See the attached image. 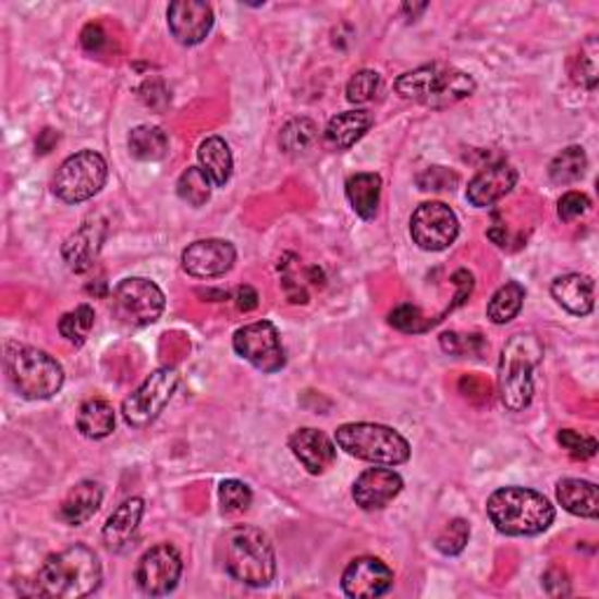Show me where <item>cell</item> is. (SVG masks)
I'll use <instances>...</instances> for the list:
<instances>
[{
	"label": "cell",
	"instance_id": "ba28073f",
	"mask_svg": "<svg viewBox=\"0 0 599 599\" xmlns=\"http://www.w3.org/2000/svg\"><path fill=\"white\" fill-rule=\"evenodd\" d=\"M108 181V164L97 150H81L61 162L54 173L52 193L66 204H83L99 195Z\"/></svg>",
	"mask_w": 599,
	"mask_h": 599
},
{
	"label": "cell",
	"instance_id": "3957f363",
	"mask_svg": "<svg viewBox=\"0 0 599 599\" xmlns=\"http://www.w3.org/2000/svg\"><path fill=\"white\" fill-rule=\"evenodd\" d=\"M487 515L506 536H539L555 523V506L541 492L513 485L490 494Z\"/></svg>",
	"mask_w": 599,
	"mask_h": 599
},
{
	"label": "cell",
	"instance_id": "ac0fdd59",
	"mask_svg": "<svg viewBox=\"0 0 599 599\" xmlns=\"http://www.w3.org/2000/svg\"><path fill=\"white\" fill-rule=\"evenodd\" d=\"M106 242V223L101 218H89L83 228L73 232L61 246V258L69 265V270L75 274H83L91 270L97 262L101 246Z\"/></svg>",
	"mask_w": 599,
	"mask_h": 599
},
{
	"label": "cell",
	"instance_id": "f546056e",
	"mask_svg": "<svg viewBox=\"0 0 599 599\" xmlns=\"http://www.w3.org/2000/svg\"><path fill=\"white\" fill-rule=\"evenodd\" d=\"M130 152L140 162H160L169 152V136L160 127L140 124L130 134Z\"/></svg>",
	"mask_w": 599,
	"mask_h": 599
},
{
	"label": "cell",
	"instance_id": "2e32d148",
	"mask_svg": "<svg viewBox=\"0 0 599 599\" xmlns=\"http://www.w3.org/2000/svg\"><path fill=\"white\" fill-rule=\"evenodd\" d=\"M213 8L201 0H176L167 10V22L176 42L193 47L207 40L213 28Z\"/></svg>",
	"mask_w": 599,
	"mask_h": 599
},
{
	"label": "cell",
	"instance_id": "60d3db41",
	"mask_svg": "<svg viewBox=\"0 0 599 599\" xmlns=\"http://www.w3.org/2000/svg\"><path fill=\"white\" fill-rule=\"evenodd\" d=\"M389 323L393 328L403 330V333H424V330H427L429 326H433V323H429L427 319H424V314L413 305H401V307L393 309L391 317H389Z\"/></svg>",
	"mask_w": 599,
	"mask_h": 599
},
{
	"label": "cell",
	"instance_id": "74e56055",
	"mask_svg": "<svg viewBox=\"0 0 599 599\" xmlns=\"http://www.w3.org/2000/svg\"><path fill=\"white\" fill-rule=\"evenodd\" d=\"M382 77L377 71H358L352 75V81L346 83V99L352 103H368L377 91H380Z\"/></svg>",
	"mask_w": 599,
	"mask_h": 599
},
{
	"label": "cell",
	"instance_id": "9c48e42d",
	"mask_svg": "<svg viewBox=\"0 0 599 599\" xmlns=\"http://www.w3.org/2000/svg\"><path fill=\"white\" fill-rule=\"evenodd\" d=\"M181 384V375L176 368H157L150 372L144 384L130 393L122 403V417L132 429H146L164 413V407L173 399Z\"/></svg>",
	"mask_w": 599,
	"mask_h": 599
},
{
	"label": "cell",
	"instance_id": "e575fe53",
	"mask_svg": "<svg viewBox=\"0 0 599 599\" xmlns=\"http://www.w3.org/2000/svg\"><path fill=\"white\" fill-rule=\"evenodd\" d=\"M597 54H599V47H597V40L595 38H588L586 42L580 45V52L574 61V69H572V77L586 89H595L597 87Z\"/></svg>",
	"mask_w": 599,
	"mask_h": 599
},
{
	"label": "cell",
	"instance_id": "277c9868",
	"mask_svg": "<svg viewBox=\"0 0 599 599\" xmlns=\"http://www.w3.org/2000/svg\"><path fill=\"white\" fill-rule=\"evenodd\" d=\"M543 360V344L534 333H515L499 358V393L511 413H523L534 399V375Z\"/></svg>",
	"mask_w": 599,
	"mask_h": 599
},
{
	"label": "cell",
	"instance_id": "603a6c76",
	"mask_svg": "<svg viewBox=\"0 0 599 599\" xmlns=\"http://www.w3.org/2000/svg\"><path fill=\"white\" fill-rule=\"evenodd\" d=\"M550 295L574 317H588L595 309V281L586 274H564L550 283Z\"/></svg>",
	"mask_w": 599,
	"mask_h": 599
},
{
	"label": "cell",
	"instance_id": "f1b7e54d",
	"mask_svg": "<svg viewBox=\"0 0 599 599\" xmlns=\"http://www.w3.org/2000/svg\"><path fill=\"white\" fill-rule=\"evenodd\" d=\"M525 297H527V291L523 283L517 281L503 283V286L490 297V303H487V319H490L494 326L511 323L519 314V309H523Z\"/></svg>",
	"mask_w": 599,
	"mask_h": 599
},
{
	"label": "cell",
	"instance_id": "8992f818",
	"mask_svg": "<svg viewBox=\"0 0 599 599\" xmlns=\"http://www.w3.org/2000/svg\"><path fill=\"white\" fill-rule=\"evenodd\" d=\"M8 380L26 401H47L64 387V368L42 350L28 344H10L5 352Z\"/></svg>",
	"mask_w": 599,
	"mask_h": 599
},
{
	"label": "cell",
	"instance_id": "d6986e66",
	"mask_svg": "<svg viewBox=\"0 0 599 599\" xmlns=\"http://www.w3.org/2000/svg\"><path fill=\"white\" fill-rule=\"evenodd\" d=\"M515 183L517 171L509 162H497L473 176V181L466 187V199L476 209L494 207L497 201H501L513 191Z\"/></svg>",
	"mask_w": 599,
	"mask_h": 599
},
{
	"label": "cell",
	"instance_id": "4dcf8cb0",
	"mask_svg": "<svg viewBox=\"0 0 599 599\" xmlns=\"http://www.w3.org/2000/svg\"><path fill=\"white\" fill-rule=\"evenodd\" d=\"M319 130L309 118H295L279 134V146L286 155L300 157L307 155L314 146H317Z\"/></svg>",
	"mask_w": 599,
	"mask_h": 599
},
{
	"label": "cell",
	"instance_id": "836d02e7",
	"mask_svg": "<svg viewBox=\"0 0 599 599\" xmlns=\"http://www.w3.org/2000/svg\"><path fill=\"white\" fill-rule=\"evenodd\" d=\"M211 181L207 173H204L199 167H191V169H185L181 173V179H179V185H176V191H179V197L185 201V204H191V207L199 209L204 207V204L209 201L211 197Z\"/></svg>",
	"mask_w": 599,
	"mask_h": 599
},
{
	"label": "cell",
	"instance_id": "83f0119b",
	"mask_svg": "<svg viewBox=\"0 0 599 599\" xmlns=\"http://www.w3.org/2000/svg\"><path fill=\"white\" fill-rule=\"evenodd\" d=\"M77 431L89 440L108 438L115 431V409L103 399H89L77 409Z\"/></svg>",
	"mask_w": 599,
	"mask_h": 599
},
{
	"label": "cell",
	"instance_id": "9a60e30c",
	"mask_svg": "<svg viewBox=\"0 0 599 599\" xmlns=\"http://www.w3.org/2000/svg\"><path fill=\"white\" fill-rule=\"evenodd\" d=\"M393 588V572L380 558H356L342 574V590L354 599H375Z\"/></svg>",
	"mask_w": 599,
	"mask_h": 599
},
{
	"label": "cell",
	"instance_id": "d6a6232c",
	"mask_svg": "<svg viewBox=\"0 0 599 599\" xmlns=\"http://www.w3.org/2000/svg\"><path fill=\"white\" fill-rule=\"evenodd\" d=\"M94 319H97V314L89 305H77L59 319V335L73 346H83L91 333Z\"/></svg>",
	"mask_w": 599,
	"mask_h": 599
},
{
	"label": "cell",
	"instance_id": "f6af8a7d",
	"mask_svg": "<svg viewBox=\"0 0 599 599\" xmlns=\"http://www.w3.org/2000/svg\"><path fill=\"white\" fill-rule=\"evenodd\" d=\"M234 300H236V307H240V311H250V309L258 307V293L250 286L236 289Z\"/></svg>",
	"mask_w": 599,
	"mask_h": 599
},
{
	"label": "cell",
	"instance_id": "6da1fadb",
	"mask_svg": "<svg viewBox=\"0 0 599 599\" xmlns=\"http://www.w3.org/2000/svg\"><path fill=\"white\" fill-rule=\"evenodd\" d=\"M223 570L250 588H267L277 576L274 546L262 529L236 525L228 529L218 546Z\"/></svg>",
	"mask_w": 599,
	"mask_h": 599
},
{
	"label": "cell",
	"instance_id": "5bb4252c",
	"mask_svg": "<svg viewBox=\"0 0 599 599\" xmlns=\"http://www.w3.org/2000/svg\"><path fill=\"white\" fill-rule=\"evenodd\" d=\"M181 262L195 279H218L234 267L236 248L225 240H199L183 250Z\"/></svg>",
	"mask_w": 599,
	"mask_h": 599
},
{
	"label": "cell",
	"instance_id": "8d00e7d4",
	"mask_svg": "<svg viewBox=\"0 0 599 599\" xmlns=\"http://www.w3.org/2000/svg\"><path fill=\"white\" fill-rule=\"evenodd\" d=\"M220 506H223V513L228 515H236L248 511L250 501H254V492H250V487L242 480H223L220 482Z\"/></svg>",
	"mask_w": 599,
	"mask_h": 599
},
{
	"label": "cell",
	"instance_id": "ffe728a7",
	"mask_svg": "<svg viewBox=\"0 0 599 599\" xmlns=\"http://www.w3.org/2000/svg\"><path fill=\"white\" fill-rule=\"evenodd\" d=\"M289 448L295 460L307 468L311 476H321L338 460V448L323 431L297 429L289 438Z\"/></svg>",
	"mask_w": 599,
	"mask_h": 599
},
{
	"label": "cell",
	"instance_id": "ab89813d",
	"mask_svg": "<svg viewBox=\"0 0 599 599\" xmlns=\"http://www.w3.org/2000/svg\"><path fill=\"white\" fill-rule=\"evenodd\" d=\"M558 443L570 452L572 460H578V462H586V460H592V456L597 454V440L590 438V436H580L572 429H564L558 433Z\"/></svg>",
	"mask_w": 599,
	"mask_h": 599
},
{
	"label": "cell",
	"instance_id": "e0dca14e",
	"mask_svg": "<svg viewBox=\"0 0 599 599\" xmlns=\"http://www.w3.org/2000/svg\"><path fill=\"white\" fill-rule=\"evenodd\" d=\"M403 492V478L391 468H368L352 487V497L360 511H382Z\"/></svg>",
	"mask_w": 599,
	"mask_h": 599
},
{
	"label": "cell",
	"instance_id": "8fae6325",
	"mask_svg": "<svg viewBox=\"0 0 599 599\" xmlns=\"http://www.w3.org/2000/svg\"><path fill=\"white\" fill-rule=\"evenodd\" d=\"M232 346L236 354L265 375H274L286 366V352H283L279 330L272 321L242 326L232 338Z\"/></svg>",
	"mask_w": 599,
	"mask_h": 599
},
{
	"label": "cell",
	"instance_id": "484cf974",
	"mask_svg": "<svg viewBox=\"0 0 599 599\" xmlns=\"http://www.w3.org/2000/svg\"><path fill=\"white\" fill-rule=\"evenodd\" d=\"M560 506L576 517L597 519L599 517V497L597 485L580 478H564L558 482Z\"/></svg>",
	"mask_w": 599,
	"mask_h": 599
},
{
	"label": "cell",
	"instance_id": "5b68a950",
	"mask_svg": "<svg viewBox=\"0 0 599 599\" xmlns=\"http://www.w3.org/2000/svg\"><path fill=\"white\" fill-rule=\"evenodd\" d=\"M396 94L405 101L429 108H450L476 91V81L448 64H427L403 73L396 81Z\"/></svg>",
	"mask_w": 599,
	"mask_h": 599
},
{
	"label": "cell",
	"instance_id": "1f68e13d",
	"mask_svg": "<svg viewBox=\"0 0 599 599\" xmlns=\"http://www.w3.org/2000/svg\"><path fill=\"white\" fill-rule=\"evenodd\" d=\"M586 169H588L586 150H583L580 146H570V148H564L553 162H550L548 173H550V181L553 183L572 185L586 176Z\"/></svg>",
	"mask_w": 599,
	"mask_h": 599
},
{
	"label": "cell",
	"instance_id": "30bf717a",
	"mask_svg": "<svg viewBox=\"0 0 599 599\" xmlns=\"http://www.w3.org/2000/svg\"><path fill=\"white\" fill-rule=\"evenodd\" d=\"M113 305L118 317L130 326L144 328L155 323L164 311V293L155 281L144 277L122 279L113 291Z\"/></svg>",
	"mask_w": 599,
	"mask_h": 599
},
{
	"label": "cell",
	"instance_id": "b9f144b4",
	"mask_svg": "<svg viewBox=\"0 0 599 599\" xmlns=\"http://www.w3.org/2000/svg\"><path fill=\"white\" fill-rule=\"evenodd\" d=\"M590 197L588 195H583V193H566L562 195L560 204H558V216L564 220V223H572V220L580 218L583 213H588L590 211Z\"/></svg>",
	"mask_w": 599,
	"mask_h": 599
},
{
	"label": "cell",
	"instance_id": "7a4b0ae2",
	"mask_svg": "<svg viewBox=\"0 0 599 599\" xmlns=\"http://www.w3.org/2000/svg\"><path fill=\"white\" fill-rule=\"evenodd\" d=\"M103 570L87 546H71L47 558L36 576V592L57 599H81L99 590Z\"/></svg>",
	"mask_w": 599,
	"mask_h": 599
},
{
	"label": "cell",
	"instance_id": "44dd1931",
	"mask_svg": "<svg viewBox=\"0 0 599 599\" xmlns=\"http://www.w3.org/2000/svg\"><path fill=\"white\" fill-rule=\"evenodd\" d=\"M372 127V115L368 110H344V113L330 118L323 132V144L328 150L344 152L356 146Z\"/></svg>",
	"mask_w": 599,
	"mask_h": 599
},
{
	"label": "cell",
	"instance_id": "ee69618b",
	"mask_svg": "<svg viewBox=\"0 0 599 599\" xmlns=\"http://www.w3.org/2000/svg\"><path fill=\"white\" fill-rule=\"evenodd\" d=\"M452 283H454V286H456V289H460V291H456V295H454V300H456V305H462V303H466V300H468V295L473 293V274H470V272H466V270L454 272V277H452Z\"/></svg>",
	"mask_w": 599,
	"mask_h": 599
},
{
	"label": "cell",
	"instance_id": "4fadbf2b",
	"mask_svg": "<svg viewBox=\"0 0 599 599\" xmlns=\"http://www.w3.org/2000/svg\"><path fill=\"white\" fill-rule=\"evenodd\" d=\"M183 574L181 553L171 543H157L138 560L136 586L144 595L164 597L176 590Z\"/></svg>",
	"mask_w": 599,
	"mask_h": 599
},
{
	"label": "cell",
	"instance_id": "7bdbcfd3",
	"mask_svg": "<svg viewBox=\"0 0 599 599\" xmlns=\"http://www.w3.org/2000/svg\"><path fill=\"white\" fill-rule=\"evenodd\" d=\"M81 42L87 52H99L106 42L103 28L99 24H87L81 34Z\"/></svg>",
	"mask_w": 599,
	"mask_h": 599
},
{
	"label": "cell",
	"instance_id": "7402d4cb",
	"mask_svg": "<svg viewBox=\"0 0 599 599\" xmlns=\"http://www.w3.org/2000/svg\"><path fill=\"white\" fill-rule=\"evenodd\" d=\"M144 511H146L144 499L132 497L127 501H122L113 511V515L106 519L103 543L113 550V553H120V550H124L132 543L140 519H144Z\"/></svg>",
	"mask_w": 599,
	"mask_h": 599
},
{
	"label": "cell",
	"instance_id": "7c38bea8",
	"mask_svg": "<svg viewBox=\"0 0 599 599\" xmlns=\"http://www.w3.org/2000/svg\"><path fill=\"white\" fill-rule=\"evenodd\" d=\"M409 236L421 250L450 248L460 236V218L443 201H424L409 218Z\"/></svg>",
	"mask_w": 599,
	"mask_h": 599
},
{
	"label": "cell",
	"instance_id": "bcb514c9",
	"mask_svg": "<svg viewBox=\"0 0 599 599\" xmlns=\"http://www.w3.org/2000/svg\"><path fill=\"white\" fill-rule=\"evenodd\" d=\"M427 3H419V5H409V3H405L403 5V12L405 14H409V20H417V14H421V12H427Z\"/></svg>",
	"mask_w": 599,
	"mask_h": 599
},
{
	"label": "cell",
	"instance_id": "d4e9b609",
	"mask_svg": "<svg viewBox=\"0 0 599 599\" xmlns=\"http://www.w3.org/2000/svg\"><path fill=\"white\" fill-rule=\"evenodd\" d=\"M344 193L358 218L372 220L377 216V209H380L382 176L380 173H370V171L354 173V176L346 179Z\"/></svg>",
	"mask_w": 599,
	"mask_h": 599
},
{
	"label": "cell",
	"instance_id": "f35d334b",
	"mask_svg": "<svg viewBox=\"0 0 599 599\" xmlns=\"http://www.w3.org/2000/svg\"><path fill=\"white\" fill-rule=\"evenodd\" d=\"M456 183H460V176L445 167H429L417 176V185L427 193H445V191L452 193Z\"/></svg>",
	"mask_w": 599,
	"mask_h": 599
},
{
	"label": "cell",
	"instance_id": "52a82bcc",
	"mask_svg": "<svg viewBox=\"0 0 599 599\" xmlns=\"http://www.w3.org/2000/svg\"><path fill=\"white\" fill-rule=\"evenodd\" d=\"M335 443L356 460L375 466H401L409 460V443L396 429L372 421L342 424L335 431Z\"/></svg>",
	"mask_w": 599,
	"mask_h": 599
},
{
	"label": "cell",
	"instance_id": "cb8c5ba5",
	"mask_svg": "<svg viewBox=\"0 0 599 599\" xmlns=\"http://www.w3.org/2000/svg\"><path fill=\"white\" fill-rule=\"evenodd\" d=\"M103 501V487L94 480H83L75 487H71V492L66 499L61 501L59 506V519L71 527H81L97 515Z\"/></svg>",
	"mask_w": 599,
	"mask_h": 599
},
{
	"label": "cell",
	"instance_id": "d590c367",
	"mask_svg": "<svg viewBox=\"0 0 599 599\" xmlns=\"http://www.w3.org/2000/svg\"><path fill=\"white\" fill-rule=\"evenodd\" d=\"M468 539H470L468 523L462 517H456V519H450V523L443 527V531L436 536V548L443 555L454 558V555L464 553V548L468 546Z\"/></svg>",
	"mask_w": 599,
	"mask_h": 599
},
{
	"label": "cell",
	"instance_id": "4316f807",
	"mask_svg": "<svg viewBox=\"0 0 599 599\" xmlns=\"http://www.w3.org/2000/svg\"><path fill=\"white\" fill-rule=\"evenodd\" d=\"M197 157H199V169L207 173L209 181L216 187L228 185L234 162H232V152H230V146L225 144V138L207 136L199 144Z\"/></svg>",
	"mask_w": 599,
	"mask_h": 599
}]
</instances>
